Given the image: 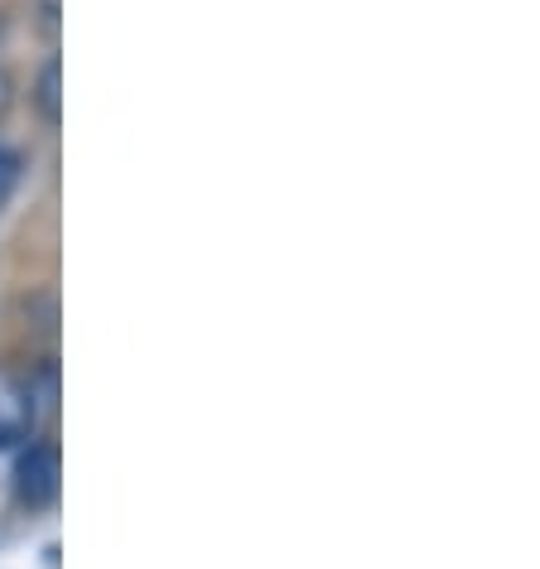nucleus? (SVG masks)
<instances>
[{
    "label": "nucleus",
    "mask_w": 540,
    "mask_h": 569,
    "mask_svg": "<svg viewBox=\"0 0 540 569\" xmlns=\"http://www.w3.org/2000/svg\"><path fill=\"white\" fill-rule=\"evenodd\" d=\"M34 107H39V117H44L49 126H59V59H49V63H44V73H39Z\"/></svg>",
    "instance_id": "nucleus-1"
}]
</instances>
